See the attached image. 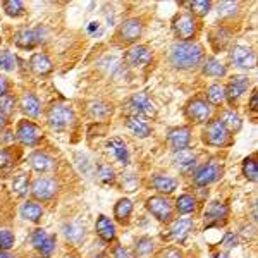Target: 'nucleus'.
Here are the masks:
<instances>
[{
    "mask_svg": "<svg viewBox=\"0 0 258 258\" xmlns=\"http://www.w3.org/2000/svg\"><path fill=\"white\" fill-rule=\"evenodd\" d=\"M170 64L176 69H195L205 59V52L203 47L197 41H177L172 45L169 53Z\"/></svg>",
    "mask_w": 258,
    "mask_h": 258,
    "instance_id": "obj_1",
    "label": "nucleus"
},
{
    "mask_svg": "<svg viewBox=\"0 0 258 258\" xmlns=\"http://www.w3.org/2000/svg\"><path fill=\"white\" fill-rule=\"evenodd\" d=\"M47 122L53 131H66L74 122V110L64 103H52L47 112Z\"/></svg>",
    "mask_w": 258,
    "mask_h": 258,
    "instance_id": "obj_2",
    "label": "nucleus"
},
{
    "mask_svg": "<svg viewBox=\"0 0 258 258\" xmlns=\"http://www.w3.org/2000/svg\"><path fill=\"white\" fill-rule=\"evenodd\" d=\"M231 138V133L227 131V127L222 124L220 119H214L207 124V127L203 129V141H205L209 147L214 148H222L229 143Z\"/></svg>",
    "mask_w": 258,
    "mask_h": 258,
    "instance_id": "obj_3",
    "label": "nucleus"
},
{
    "mask_svg": "<svg viewBox=\"0 0 258 258\" xmlns=\"http://www.w3.org/2000/svg\"><path fill=\"white\" fill-rule=\"evenodd\" d=\"M172 30L181 41H189L198 30L197 18L191 12H181L172 21Z\"/></svg>",
    "mask_w": 258,
    "mask_h": 258,
    "instance_id": "obj_4",
    "label": "nucleus"
},
{
    "mask_svg": "<svg viewBox=\"0 0 258 258\" xmlns=\"http://www.w3.org/2000/svg\"><path fill=\"white\" fill-rule=\"evenodd\" d=\"M147 210L153 215L159 222H170L174 217V209L172 203L169 202L165 197L155 195V197H150L147 200Z\"/></svg>",
    "mask_w": 258,
    "mask_h": 258,
    "instance_id": "obj_5",
    "label": "nucleus"
},
{
    "mask_svg": "<svg viewBox=\"0 0 258 258\" xmlns=\"http://www.w3.org/2000/svg\"><path fill=\"white\" fill-rule=\"evenodd\" d=\"M16 138L23 147H36L43 138V131L31 120H21L16 129Z\"/></svg>",
    "mask_w": 258,
    "mask_h": 258,
    "instance_id": "obj_6",
    "label": "nucleus"
},
{
    "mask_svg": "<svg viewBox=\"0 0 258 258\" xmlns=\"http://www.w3.org/2000/svg\"><path fill=\"white\" fill-rule=\"evenodd\" d=\"M126 109L131 115H140V117H152L155 115V105L150 102L148 95L145 91H140V93H135L131 98L127 100Z\"/></svg>",
    "mask_w": 258,
    "mask_h": 258,
    "instance_id": "obj_7",
    "label": "nucleus"
},
{
    "mask_svg": "<svg viewBox=\"0 0 258 258\" xmlns=\"http://www.w3.org/2000/svg\"><path fill=\"white\" fill-rule=\"evenodd\" d=\"M220 176H222V165L219 164V160H210L209 164L202 165V167L195 170L193 182L200 188H203V186H209L212 182L219 181Z\"/></svg>",
    "mask_w": 258,
    "mask_h": 258,
    "instance_id": "obj_8",
    "label": "nucleus"
},
{
    "mask_svg": "<svg viewBox=\"0 0 258 258\" xmlns=\"http://www.w3.org/2000/svg\"><path fill=\"white\" fill-rule=\"evenodd\" d=\"M59 184L53 177H38L33 182L31 193L38 202H50L52 198H55Z\"/></svg>",
    "mask_w": 258,
    "mask_h": 258,
    "instance_id": "obj_9",
    "label": "nucleus"
},
{
    "mask_svg": "<svg viewBox=\"0 0 258 258\" xmlns=\"http://www.w3.org/2000/svg\"><path fill=\"white\" fill-rule=\"evenodd\" d=\"M229 60L239 69H253L255 68L256 57L253 50L244 45H234L229 52Z\"/></svg>",
    "mask_w": 258,
    "mask_h": 258,
    "instance_id": "obj_10",
    "label": "nucleus"
},
{
    "mask_svg": "<svg viewBox=\"0 0 258 258\" xmlns=\"http://www.w3.org/2000/svg\"><path fill=\"white\" fill-rule=\"evenodd\" d=\"M186 115L197 124H203L212 117V107L207 100L203 98H195L191 100L186 107Z\"/></svg>",
    "mask_w": 258,
    "mask_h": 258,
    "instance_id": "obj_11",
    "label": "nucleus"
},
{
    "mask_svg": "<svg viewBox=\"0 0 258 258\" xmlns=\"http://www.w3.org/2000/svg\"><path fill=\"white\" fill-rule=\"evenodd\" d=\"M153 59V52L145 45H138V47L129 48L124 55V62L129 68H145Z\"/></svg>",
    "mask_w": 258,
    "mask_h": 258,
    "instance_id": "obj_12",
    "label": "nucleus"
},
{
    "mask_svg": "<svg viewBox=\"0 0 258 258\" xmlns=\"http://www.w3.org/2000/svg\"><path fill=\"white\" fill-rule=\"evenodd\" d=\"M141 33H143V23H141V19L129 18L120 24L117 35L120 41H124V43H135V41H138Z\"/></svg>",
    "mask_w": 258,
    "mask_h": 258,
    "instance_id": "obj_13",
    "label": "nucleus"
},
{
    "mask_svg": "<svg viewBox=\"0 0 258 258\" xmlns=\"http://www.w3.org/2000/svg\"><path fill=\"white\" fill-rule=\"evenodd\" d=\"M41 43V28L36 30H19L14 35V45L23 50H33Z\"/></svg>",
    "mask_w": 258,
    "mask_h": 258,
    "instance_id": "obj_14",
    "label": "nucleus"
},
{
    "mask_svg": "<svg viewBox=\"0 0 258 258\" xmlns=\"http://www.w3.org/2000/svg\"><path fill=\"white\" fill-rule=\"evenodd\" d=\"M167 141H169L170 147H172L174 152L188 148L191 143V127L182 126V127L170 129L169 135H167Z\"/></svg>",
    "mask_w": 258,
    "mask_h": 258,
    "instance_id": "obj_15",
    "label": "nucleus"
},
{
    "mask_svg": "<svg viewBox=\"0 0 258 258\" xmlns=\"http://www.w3.org/2000/svg\"><path fill=\"white\" fill-rule=\"evenodd\" d=\"M227 214H229V209H227L226 203L212 202L210 207L205 212V226L207 227L220 226L222 222H226Z\"/></svg>",
    "mask_w": 258,
    "mask_h": 258,
    "instance_id": "obj_16",
    "label": "nucleus"
},
{
    "mask_svg": "<svg viewBox=\"0 0 258 258\" xmlns=\"http://www.w3.org/2000/svg\"><path fill=\"white\" fill-rule=\"evenodd\" d=\"M249 86V78L246 76H234L231 78L229 85L226 86V98L229 100V103H234L236 100H239L243 97V93L248 90Z\"/></svg>",
    "mask_w": 258,
    "mask_h": 258,
    "instance_id": "obj_17",
    "label": "nucleus"
},
{
    "mask_svg": "<svg viewBox=\"0 0 258 258\" xmlns=\"http://www.w3.org/2000/svg\"><path fill=\"white\" fill-rule=\"evenodd\" d=\"M30 165L36 170V172L45 174V172H52V170H55L57 162H55V159H52L48 153L35 152L30 155Z\"/></svg>",
    "mask_w": 258,
    "mask_h": 258,
    "instance_id": "obj_18",
    "label": "nucleus"
},
{
    "mask_svg": "<svg viewBox=\"0 0 258 258\" xmlns=\"http://www.w3.org/2000/svg\"><path fill=\"white\" fill-rule=\"evenodd\" d=\"M126 127L138 138H148L152 135V126L148 120L140 115H127L126 117Z\"/></svg>",
    "mask_w": 258,
    "mask_h": 258,
    "instance_id": "obj_19",
    "label": "nucleus"
},
{
    "mask_svg": "<svg viewBox=\"0 0 258 258\" xmlns=\"http://www.w3.org/2000/svg\"><path fill=\"white\" fill-rule=\"evenodd\" d=\"M174 165H176L181 172H189V170L197 165V153L189 148L174 152Z\"/></svg>",
    "mask_w": 258,
    "mask_h": 258,
    "instance_id": "obj_20",
    "label": "nucleus"
},
{
    "mask_svg": "<svg viewBox=\"0 0 258 258\" xmlns=\"http://www.w3.org/2000/svg\"><path fill=\"white\" fill-rule=\"evenodd\" d=\"M95 231H97L98 238L102 239L103 243H112V241L115 239V226L107 215H100L97 219Z\"/></svg>",
    "mask_w": 258,
    "mask_h": 258,
    "instance_id": "obj_21",
    "label": "nucleus"
},
{
    "mask_svg": "<svg viewBox=\"0 0 258 258\" xmlns=\"http://www.w3.org/2000/svg\"><path fill=\"white\" fill-rule=\"evenodd\" d=\"M30 69L38 76H47L53 71V64L52 60L48 59V55L45 53H33L31 59H30Z\"/></svg>",
    "mask_w": 258,
    "mask_h": 258,
    "instance_id": "obj_22",
    "label": "nucleus"
},
{
    "mask_svg": "<svg viewBox=\"0 0 258 258\" xmlns=\"http://www.w3.org/2000/svg\"><path fill=\"white\" fill-rule=\"evenodd\" d=\"M21 110H23L24 115H28V117H33V119L38 117L41 112V103L38 97H36L35 93H31V91L24 93L23 97H21Z\"/></svg>",
    "mask_w": 258,
    "mask_h": 258,
    "instance_id": "obj_23",
    "label": "nucleus"
},
{
    "mask_svg": "<svg viewBox=\"0 0 258 258\" xmlns=\"http://www.w3.org/2000/svg\"><path fill=\"white\" fill-rule=\"evenodd\" d=\"M193 220L191 219H177L174 220L172 224H170V236H172L174 239L177 241H184L186 238H188V234L191 231H193Z\"/></svg>",
    "mask_w": 258,
    "mask_h": 258,
    "instance_id": "obj_24",
    "label": "nucleus"
},
{
    "mask_svg": "<svg viewBox=\"0 0 258 258\" xmlns=\"http://www.w3.org/2000/svg\"><path fill=\"white\" fill-rule=\"evenodd\" d=\"M19 214H21V217L30 220V222H40L41 217H43V214H45V210H43V207H41L40 203L28 200L26 203H23Z\"/></svg>",
    "mask_w": 258,
    "mask_h": 258,
    "instance_id": "obj_25",
    "label": "nucleus"
},
{
    "mask_svg": "<svg viewBox=\"0 0 258 258\" xmlns=\"http://www.w3.org/2000/svg\"><path fill=\"white\" fill-rule=\"evenodd\" d=\"M107 147L112 152V155L115 157V160L122 165H127L129 164V152H127V147L120 138H110V141L107 143Z\"/></svg>",
    "mask_w": 258,
    "mask_h": 258,
    "instance_id": "obj_26",
    "label": "nucleus"
},
{
    "mask_svg": "<svg viewBox=\"0 0 258 258\" xmlns=\"http://www.w3.org/2000/svg\"><path fill=\"white\" fill-rule=\"evenodd\" d=\"M202 71L205 76H210V78H224L227 74L226 66H224L219 59H214V57H210V59H207L203 62Z\"/></svg>",
    "mask_w": 258,
    "mask_h": 258,
    "instance_id": "obj_27",
    "label": "nucleus"
},
{
    "mask_svg": "<svg viewBox=\"0 0 258 258\" xmlns=\"http://www.w3.org/2000/svg\"><path fill=\"white\" fill-rule=\"evenodd\" d=\"M152 186L159 191V193L170 195V193H174V189L177 188V179L159 174V176H155L152 179Z\"/></svg>",
    "mask_w": 258,
    "mask_h": 258,
    "instance_id": "obj_28",
    "label": "nucleus"
},
{
    "mask_svg": "<svg viewBox=\"0 0 258 258\" xmlns=\"http://www.w3.org/2000/svg\"><path fill=\"white\" fill-rule=\"evenodd\" d=\"M133 214V202L129 198H120L114 207V217L120 224H127Z\"/></svg>",
    "mask_w": 258,
    "mask_h": 258,
    "instance_id": "obj_29",
    "label": "nucleus"
},
{
    "mask_svg": "<svg viewBox=\"0 0 258 258\" xmlns=\"http://www.w3.org/2000/svg\"><path fill=\"white\" fill-rule=\"evenodd\" d=\"M176 210L179 214L186 215V214H193L197 210V198L193 195H181L177 200H176Z\"/></svg>",
    "mask_w": 258,
    "mask_h": 258,
    "instance_id": "obj_30",
    "label": "nucleus"
},
{
    "mask_svg": "<svg viewBox=\"0 0 258 258\" xmlns=\"http://www.w3.org/2000/svg\"><path fill=\"white\" fill-rule=\"evenodd\" d=\"M12 191L18 195L19 198L26 197L28 191H30V176L26 172H21L12 179Z\"/></svg>",
    "mask_w": 258,
    "mask_h": 258,
    "instance_id": "obj_31",
    "label": "nucleus"
},
{
    "mask_svg": "<svg viewBox=\"0 0 258 258\" xmlns=\"http://www.w3.org/2000/svg\"><path fill=\"white\" fill-rule=\"evenodd\" d=\"M2 9L9 18H21V16L26 14V7L21 0H6L2 4Z\"/></svg>",
    "mask_w": 258,
    "mask_h": 258,
    "instance_id": "obj_32",
    "label": "nucleus"
},
{
    "mask_svg": "<svg viewBox=\"0 0 258 258\" xmlns=\"http://www.w3.org/2000/svg\"><path fill=\"white\" fill-rule=\"evenodd\" d=\"M64 234L71 243H81L85 239V227H81L80 224H66Z\"/></svg>",
    "mask_w": 258,
    "mask_h": 258,
    "instance_id": "obj_33",
    "label": "nucleus"
},
{
    "mask_svg": "<svg viewBox=\"0 0 258 258\" xmlns=\"http://www.w3.org/2000/svg\"><path fill=\"white\" fill-rule=\"evenodd\" d=\"M222 124L227 127V131L229 133H236V131H239L241 129V117L238 114H236L234 110H227V112H224L222 114Z\"/></svg>",
    "mask_w": 258,
    "mask_h": 258,
    "instance_id": "obj_34",
    "label": "nucleus"
},
{
    "mask_svg": "<svg viewBox=\"0 0 258 258\" xmlns=\"http://www.w3.org/2000/svg\"><path fill=\"white\" fill-rule=\"evenodd\" d=\"M207 98H209L210 105H220L226 100V90L222 85H212L207 90Z\"/></svg>",
    "mask_w": 258,
    "mask_h": 258,
    "instance_id": "obj_35",
    "label": "nucleus"
},
{
    "mask_svg": "<svg viewBox=\"0 0 258 258\" xmlns=\"http://www.w3.org/2000/svg\"><path fill=\"white\" fill-rule=\"evenodd\" d=\"M153 249H155V241H153L152 238H148V236L140 238L135 244V253L138 256H148Z\"/></svg>",
    "mask_w": 258,
    "mask_h": 258,
    "instance_id": "obj_36",
    "label": "nucleus"
},
{
    "mask_svg": "<svg viewBox=\"0 0 258 258\" xmlns=\"http://www.w3.org/2000/svg\"><path fill=\"white\" fill-rule=\"evenodd\" d=\"M88 110H90V114L93 115V117L103 119V117H107V115H109L110 112H112V107L109 105V103L102 102V100H97V102H91L90 103Z\"/></svg>",
    "mask_w": 258,
    "mask_h": 258,
    "instance_id": "obj_37",
    "label": "nucleus"
},
{
    "mask_svg": "<svg viewBox=\"0 0 258 258\" xmlns=\"http://www.w3.org/2000/svg\"><path fill=\"white\" fill-rule=\"evenodd\" d=\"M188 6V9L191 11V14L193 16H207L212 9V4L207 2V0H195V2H188L186 4Z\"/></svg>",
    "mask_w": 258,
    "mask_h": 258,
    "instance_id": "obj_38",
    "label": "nucleus"
},
{
    "mask_svg": "<svg viewBox=\"0 0 258 258\" xmlns=\"http://www.w3.org/2000/svg\"><path fill=\"white\" fill-rule=\"evenodd\" d=\"M16 64H18V60H16V55L9 50H2L0 52V71H14L16 69Z\"/></svg>",
    "mask_w": 258,
    "mask_h": 258,
    "instance_id": "obj_39",
    "label": "nucleus"
},
{
    "mask_svg": "<svg viewBox=\"0 0 258 258\" xmlns=\"http://www.w3.org/2000/svg\"><path fill=\"white\" fill-rule=\"evenodd\" d=\"M243 176L248 179V181L255 182L256 176H258V167H256V160L253 157H248L243 162Z\"/></svg>",
    "mask_w": 258,
    "mask_h": 258,
    "instance_id": "obj_40",
    "label": "nucleus"
},
{
    "mask_svg": "<svg viewBox=\"0 0 258 258\" xmlns=\"http://www.w3.org/2000/svg\"><path fill=\"white\" fill-rule=\"evenodd\" d=\"M16 109V98L12 95H6V97L0 98V114L6 119H9L12 114H14Z\"/></svg>",
    "mask_w": 258,
    "mask_h": 258,
    "instance_id": "obj_41",
    "label": "nucleus"
},
{
    "mask_svg": "<svg viewBox=\"0 0 258 258\" xmlns=\"http://www.w3.org/2000/svg\"><path fill=\"white\" fill-rule=\"evenodd\" d=\"M98 179L103 184H112L115 181V172L110 165H100L98 167Z\"/></svg>",
    "mask_w": 258,
    "mask_h": 258,
    "instance_id": "obj_42",
    "label": "nucleus"
},
{
    "mask_svg": "<svg viewBox=\"0 0 258 258\" xmlns=\"http://www.w3.org/2000/svg\"><path fill=\"white\" fill-rule=\"evenodd\" d=\"M238 4L234 2H222L219 4V16L220 18H232L238 12Z\"/></svg>",
    "mask_w": 258,
    "mask_h": 258,
    "instance_id": "obj_43",
    "label": "nucleus"
},
{
    "mask_svg": "<svg viewBox=\"0 0 258 258\" xmlns=\"http://www.w3.org/2000/svg\"><path fill=\"white\" fill-rule=\"evenodd\" d=\"M14 246V234L9 231V229H2L0 231V249L7 251Z\"/></svg>",
    "mask_w": 258,
    "mask_h": 258,
    "instance_id": "obj_44",
    "label": "nucleus"
},
{
    "mask_svg": "<svg viewBox=\"0 0 258 258\" xmlns=\"http://www.w3.org/2000/svg\"><path fill=\"white\" fill-rule=\"evenodd\" d=\"M50 234H47V231L45 229H35L33 231V234H31V243H33V246H35L36 249H40L41 246H43V243L47 241Z\"/></svg>",
    "mask_w": 258,
    "mask_h": 258,
    "instance_id": "obj_45",
    "label": "nucleus"
},
{
    "mask_svg": "<svg viewBox=\"0 0 258 258\" xmlns=\"http://www.w3.org/2000/svg\"><path fill=\"white\" fill-rule=\"evenodd\" d=\"M55 243H57L55 236H48L47 241H45V243H43V246H41V248L38 249V251H40V255L43 256V258L52 256L53 249H55Z\"/></svg>",
    "mask_w": 258,
    "mask_h": 258,
    "instance_id": "obj_46",
    "label": "nucleus"
},
{
    "mask_svg": "<svg viewBox=\"0 0 258 258\" xmlns=\"http://www.w3.org/2000/svg\"><path fill=\"white\" fill-rule=\"evenodd\" d=\"M14 165V160H12V155L7 150H0V170H9Z\"/></svg>",
    "mask_w": 258,
    "mask_h": 258,
    "instance_id": "obj_47",
    "label": "nucleus"
},
{
    "mask_svg": "<svg viewBox=\"0 0 258 258\" xmlns=\"http://www.w3.org/2000/svg\"><path fill=\"white\" fill-rule=\"evenodd\" d=\"M222 244H224V248H234L236 244H238V236L234 234V232H227L226 236H224V239H222Z\"/></svg>",
    "mask_w": 258,
    "mask_h": 258,
    "instance_id": "obj_48",
    "label": "nucleus"
},
{
    "mask_svg": "<svg viewBox=\"0 0 258 258\" xmlns=\"http://www.w3.org/2000/svg\"><path fill=\"white\" fill-rule=\"evenodd\" d=\"M7 93H9V81L6 76H0V98L6 97Z\"/></svg>",
    "mask_w": 258,
    "mask_h": 258,
    "instance_id": "obj_49",
    "label": "nucleus"
},
{
    "mask_svg": "<svg viewBox=\"0 0 258 258\" xmlns=\"http://www.w3.org/2000/svg\"><path fill=\"white\" fill-rule=\"evenodd\" d=\"M112 253H114V258H129L126 248L120 246V244H117V246L114 248V251H112Z\"/></svg>",
    "mask_w": 258,
    "mask_h": 258,
    "instance_id": "obj_50",
    "label": "nucleus"
},
{
    "mask_svg": "<svg viewBox=\"0 0 258 258\" xmlns=\"http://www.w3.org/2000/svg\"><path fill=\"white\" fill-rule=\"evenodd\" d=\"M256 109H258V95H256V91H253L251 100H249V110L256 112Z\"/></svg>",
    "mask_w": 258,
    "mask_h": 258,
    "instance_id": "obj_51",
    "label": "nucleus"
},
{
    "mask_svg": "<svg viewBox=\"0 0 258 258\" xmlns=\"http://www.w3.org/2000/svg\"><path fill=\"white\" fill-rule=\"evenodd\" d=\"M159 258H181V253L177 249H167L164 255H160Z\"/></svg>",
    "mask_w": 258,
    "mask_h": 258,
    "instance_id": "obj_52",
    "label": "nucleus"
},
{
    "mask_svg": "<svg viewBox=\"0 0 258 258\" xmlns=\"http://www.w3.org/2000/svg\"><path fill=\"white\" fill-rule=\"evenodd\" d=\"M0 258H16V256L11 255L9 251H4V249H0Z\"/></svg>",
    "mask_w": 258,
    "mask_h": 258,
    "instance_id": "obj_53",
    "label": "nucleus"
},
{
    "mask_svg": "<svg viewBox=\"0 0 258 258\" xmlns=\"http://www.w3.org/2000/svg\"><path fill=\"white\" fill-rule=\"evenodd\" d=\"M95 30H98V23H90V28H88V31H90V33H93Z\"/></svg>",
    "mask_w": 258,
    "mask_h": 258,
    "instance_id": "obj_54",
    "label": "nucleus"
},
{
    "mask_svg": "<svg viewBox=\"0 0 258 258\" xmlns=\"http://www.w3.org/2000/svg\"><path fill=\"white\" fill-rule=\"evenodd\" d=\"M6 117H4V115L2 114H0V129H4V126H6Z\"/></svg>",
    "mask_w": 258,
    "mask_h": 258,
    "instance_id": "obj_55",
    "label": "nucleus"
},
{
    "mask_svg": "<svg viewBox=\"0 0 258 258\" xmlns=\"http://www.w3.org/2000/svg\"><path fill=\"white\" fill-rule=\"evenodd\" d=\"M215 258H231V256H227V255H217Z\"/></svg>",
    "mask_w": 258,
    "mask_h": 258,
    "instance_id": "obj_56",
    "label": "nucleus"
},
{
    "mask_svg": "<svg viewBox=\"0 0 258 258\" xmlns=\"http://www.w3.org/2000/svg\"><path fill=\"white\" fill-rule=\"evenodd\" d=\"M66 258H78V256H66Z\"/></svg>",
    "mask_w": 258,
    "mask_h": 258,
    "instance_id": "obj_57",
    "label": "nucleus"
}]
</instances>
